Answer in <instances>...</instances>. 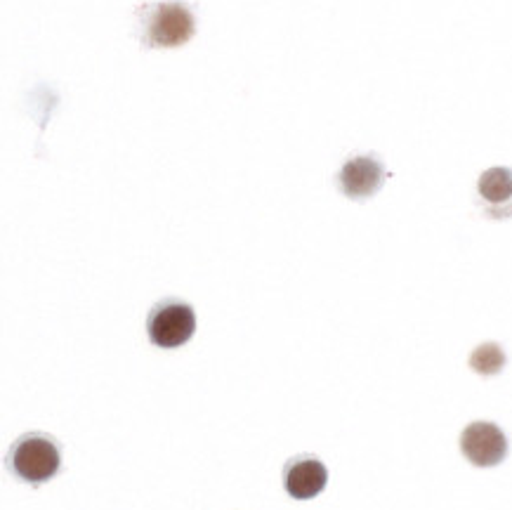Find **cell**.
Here are the masks:
<instances>
[{"label":"cell","mask_w":512,"mask_h":510,"mask_svg":"<svg viewBox=\"0 0 512 510\" xmlns=\"http://www.w3.org/2000/svg\"><path fill=\"white\" fill-rule=\"evenodd\" d=\"M194 15L187 5L168 0L149 8L144 17V45L147 48H177L194 36Z\"/></svg>","instance_id":"1"},{"label":"cell","mask_w":512,"mask_h":510,"mask_svg":"<svg viewBox=\"0 0 512 510\" xmlns=\"http://www.w3.org/2000/svg\"><path fill=\"white\" fill-rule=\"evenodd\" d=\"M62 456L45 435H24L10 451V466L26 482H45L59 470Z\"/></svg>","instance_id":"2"},{"label":"cell","mask_w":512,"mask_h":510,"mask_svg":"<svg viewBox=\"0 0 512 510\" xmlns=\"http://www.w3.org/2000/svg\"><path fill=\"white\" fill-rule=\"evenodd\" d=\"M147 331L152 343L159 348H180L196 331L194 310L187 303H177V300L161 303L149 315Z\"/></svg>","instance_id":"3"},{"label":"cell","mask_w":512,"mask_h":510,"mask_svg":"<svg viewBox=\"0 0 512 510\" xmlns=\"http://www.w3.org/2000/svg\"><path fill=\"white\" fill-rule=\"evenodd\" d=\"M461 447L468 461L479 468L498 466L505 459V454H508V440H505L503 430L487 421L470 423L463 430Z\"/></svg>","instance_id":"4"},{"label":"cell","mask_w":512,"mask_h":510,"mask_svg":"<svg viewBox=\"0 0 512 510\" xmlns=\"http://www.w3.org/2000/svg\"><path fill=\"white\" fill-rule=\"evenodd\" d=\"M340 189L350 196V199H366L373 196L383 187L385 168L380 161L371 159V156H357L350 159L340 170Z\"/></svg>","instance_id":"5"},{"label":"cell","mask_w":512,"mask_h":510,"mask_svg":"<svg viewBox=\"0 0 512 510\" xmlns=\"http://www.w3.org/2000/svg\"><path fill=\"white\" fill-rule=\"evenodd\" d=\"M328 482V470L317 459H298L286 468L284 487L293 499H314V496L324 492Z\"/></svg>","instance_id":"6"},{"label":"cell","mask_w":512,"mask_h":510,"mask_svg":"<svg viewBox=\"0 0 512 510\" xmlns=\"http://www.w3.org/2000/svg\"><path fill=\"white\" fill-rule=\"evenodd\" d=\"M479 194L489 204H503L512 199V170L508 168H491L479 178Z\"/></svg>","instance_id":"7"},{"label":"cell","mask_w":512,"mask_h":510,"mask_svg":"<svg viewBox=\"0 0 512 510\" xmlns=\"http://www.w3.org/2000/svg\"><path fill=\"white\" fill-rule=\"evenodd\" d=\"M505 355L496 343H484L470 355V366L482 376H494L503 369Z\"/></svg>","instance_id":"8"}]
</instances>
